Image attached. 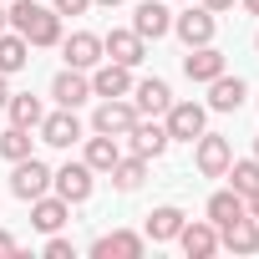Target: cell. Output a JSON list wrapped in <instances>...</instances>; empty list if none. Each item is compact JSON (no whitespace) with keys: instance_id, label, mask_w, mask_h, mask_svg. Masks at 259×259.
<instances>
[{"instance_id":"cell-1","label":"cell","mask_w":259,"mask_h":259,"mask_svg":"<svg viewBox=\"0 0 259 259\" xmlns=\"http://www.w3.org/2000/svg\"><path fill=\"white\" fill-rule=\"evenodd\" d=\"M11 31H21L31 46H61V16L36 0H11Z\"/></svg>"},{"instance_id":"cell-2","label":"cell","mask_w":259,"mask_h":259,"mask_svg":"<svg viewBox=\"0 0 259 259\" xmlns=\"http://www.w3.org/2000/svg\"><path fill=\"white\" fill-rule=\"evenodd\" d=\"M193 163H198V173L203 178H224L229 173V163H234V148H229V138L224 133H203L193 138Z\"/></svg>"},{"instance_id":"cell-3","label":"cell","mask_w":259,"mask_h":259,"mask_svg":"<svg viewBox=\"0 0 259 259\" xmlns=\"http://www.w3.org/2000/svg\"><path fill=\"white\" fill-rule=\"evenodd\" d=\"M138 122V107L133 97H102V107L92 112V133H107V138H127Z\"/></svg>"},{"instance_id":"cell-4","label":"cell","mask_w":259,"mask_h":259,"mask_svg":"<svg viewBox=\"0 0 259 259\" xmlns=\"http://www.w3.org/2000/svg\"><path fill=\"white\" fill-rule=\"evenodd\" d=\"M11 193L21 198V203H31V198H41V193H51V168L31 153V158H21L16 163V173H11Z\"/></svg>"},{"instance_id":"cell-5","label":"cell","mask_w":259,"mask_h":259,"mask_svg":"<svg viewBox=\"0 0 259 259\" xmlns=\"http://www.w3.org/2000/svg\"><path fill=\"white\" fill-rule=\"evenodd\" d=\"M163 117H168L163 127H168V138H173V143H193L203 127H208V107H198V102H173Z\"/></svg>"},{"instance_id":"cell-6","label":"cell","mask_w":259,"mask_h":259,"mask_svg":"<svg viewBox=\"0 0 259 259\" xmlns=\"http://www.w3.org/2000/svg\"><path fill=\"white\" fill-rule=\"evenodd\" d=\"M173 31H178V41H183V46H208V41H213V31H219V16L188 0V11H183V16H173Z\"/></svg>"},{"instance_id":"cell-7","label":"cell","mask_w":259,"mask_h":259,"mask_svg":"<svg viewBox=\"0 0 259 259\" xmlns=\"http://www.w3.org/2000/svg\"><path fill=\"white\" fill-rule=\"evenodd\" d=\"M51 188L66 198V203H87L92 188H97V173L87 163H66V168H51Z\"/></svg>"},{"instance_id":"cell-8","label":"cell","mask_w":259,"mask_h":259,"mask_svg":"<svg viewBox=\"0 0 259 259\" xmlns=\"http://www.w3.org/2000/svg\"><path fill=\"white\" fill-rule=\"evenodd\" d=\"M102 61L143 66V61H148V41H143L138 31H112V36H102Z\"/></svg>"},{"instance_id":"cell-9","label":"cell","mask_w":259,"mask_h":259,"mask_svg":"<svg viewBox=\"0 0 259 259\" xmlns=\"http://www.w3.org/2000/svg\"><path fill=\"white\" fill-rule=\"evenodd\" d=\"M133 107H138V117H163L168 107H173V87L163 81V76H148V81H133Z\"/></svg>"},{"instance_id":"cell-10","label":"cell","mask_w":259,"mask_h":259,"mask_svg":"<svg viewBox=\"0 0 259 259\" xmlns=\"http://www.w3.org/2000/svg\"><path fill=\"white\" fill-rule=\"evenodd\" d=\"M127 143H133V153H138V158H148V163H153V158H163V153H168V143H173V138H168V127H163V122L138 117V122H133V133H127Z\"/></svg>"},{"instance_id":"cell-11","label":"cell","mask_w":259,"mask_h":259,"mask_svg":"<svg viewBox=\"0 0 259 259\" xmlns=\"http://www.w3.org/2000/svg\"><path fill=\"white\" fill-rule=\"evenodd\" d=\"M92 259H143V234L133 229H112L92 239Z\"/></svg>"},{"instance_id":"cell-12","label":"cell","mask_w":259,"mask_h":259,"mask_svg":"<svg viewBox=\"0 0 259 259\" xmlns=\"http://www.w3.org/2000/svg\"><path fill=\"white\" fill-rule=\"evenodd\" d=\"M219 71H229V61H224V51H219L213 41H208V46H188V56H183V76H188V81H203V87H208Z\"/></svg>"},{"instance_id":"cell-13","label":"cell","mask_w":259,"mask_h":259,"mask_svg":"<svg viewBox=\"0 0 259 259\" xmlns=\"http://www.w3.org/2000/svg\"><path fill=\"white\" fill-rule=\"evenodd\" d=\"M178 244H183L188 259H208V254H219V229H213L208 219H183Z\"/></svg>"},{"instance_id":"cell-14","label":"cell","mask_w":259,"mask_h":259,"mask_svg":"<svg viewBox=\"0 0 259 259\" xmlns=\"http://www.w3.org/2000/svg\"><path fill=\"white\" fill-rule=\"evenodd\" d=\"M133 31H138L143 41H158V36L173 31V11L163 6V0H138V11H133Z\"/></svg>"},{"instance_id":"cell-15","label":"cell","mask_w":259,"mask_h":259,"mask_svg":"<svg viewBox=\"0 0 259 259\" xmlns=\"http://www.w3.org/2000/svg\"><path fill=\"white\" fill-rule=\"evenodd\" d=\"M61 56H66V66L92 71V66L102 61V36H92V31H71V36H61Z\"/></svg>"},{"instance_id":"cell-16","label":"cell","mask_w":259,"mask_h":259,"mask_svg":"<svg viewBox=\"0 0 259 259\" xmlns=\"http://www.w3.org/2000/svg\"><path fill=\"white\" fill-rule=\"evenodd\" d=\"M127 92H133V66H117V61L92 66V97H127Z\"/></svg>"},{"instance_id":"cell-17","label":"cell","mask_w":259,"mask_h":259,"mask_svg":"<svg viewBox=\"0 0 259 259\" xmlns=\"http://www.w3.org/2000/svg\"><path fill=\"white\" fill-rule=\"evenodd\" d=\"M51 97H56V107H71V112H76V107L92 97V76H87V71H76V66H66V71H56Z\"/></svg>"},{"instance_id":"cell-18","label":"cell","mask_w":259,"mask_h":259,"mask_svg":"<svg viewBox=\"0 0 259 259\" xmlns=\"http://www.w3.org/2000/svg\"><path fill=\"white\" fill-rule=\"evenodd\" d=\"M244 97H249V81H244V76L219 71V76L208 81V107H213V112H239V107H244Z\"/></svg>"},{"instance_id":"cell-19","label":"cell","mask_w":259,"mask_h":259,"mask_svg":"<svg viewBox=\"0 0 259 259\" xmlns=\"http://www.w3.org/2000/svg\"><path fill=\"white\" fill-rule=\"evenodd\" d=\"M219 249H229V254H254V249H259V219L244 213V219L224 224V229H219Z\"/></svg>"},{"instance_id":"cell-20","label":"cell","mask_w":259,"mask_h":259,"mask_svg":"<svg viewBox=\"0 0 259 259\" xmlns=\"http://www.w3.org/2000/svg\"><path fill=\"white\" fill-rule=\"evenodd\" d=\"M81 138V122H76V112L71 107H61V112H46L41 117V143H51V148H71Z\"/></svg>"},{"instance_id":"cell-21","label":"cell","mask_w":259,"mask_h":259,"mask_svg":"<svg viewBox=\"0 0 259 259\" xmlns=\"http://www.w3.org/2000/svg\"><path fill=\"white\" fill-rule=\"evenodd\" d=\"M66 219H71V203H66L61 193H56V198H51V193L31 198V224H36L41 234H56V229H61Z\"/></svg>"},{"instance_id":"cell-22","label":"cell","mask_w":259,"mask_h":259,"mask_svg":"<svg viewBox=\"0 0 259 259\" xmlns=\"http://www.w3.org/2000/svg\"><path fill=\"white\" fill-rule=\"evenodd\" d=\"M183 219H188V213H183L178 203H163V208H153V213H148V224H143V234H148L153 244H168V239H178V229H183Z\"/></svg>"},{"instance_id":"cell-23","label":"cell","mask_w":259,"mask_h":259,"mask_svg":"<svg viewBox=\"0 0 259 259\" xmlns=\"http://www.w3.org/2000/svg\"><path fill=\"white\" fill-rule=\"evenodd\" d=\"M31 66V41L21 31H0V76H16Z\"/></svg>"},{"instance_id":"cell-24","label":"cell","mask_w":259,"mask_h":259,"mask_svg":"<svg viewBox=\"0 0 259 259\" xmlns=\"http://www.w3.org/2000/svg\"><path fill=\"white\" fill-rule=\"evenodd\" d=\"M203 213H208V224H213V229H224V224L244 219V213H249V203H244V193H234V188H219V193L208 198V208H203Z\"/></svg>"},{"instance_id":"cell-25","label":"cell","mask_w":259,"mask_h":259,"mask_svg":"<svg viewBox=\"0 0 259 259\" xmlns=\"http://www.w3.org/2000/svg\"><path fill=\"white\" fill-rule=\"evenodd\" d=\"M107 178H112L117 193H138V188L148 183V158H138V153H133V158H117Z\"/></svg>"},{"instance_id":"cell-26","label":"cell","mask_w":259,"mask_h":259,"mask_svg":"<svg viewBox=\"0 0 259 259\" xmlns=\"http://www.w3.org/2000/svg\"><path fill=\"white\" fill-rule=\"evenodd\" d=\"M122 158V148H117V138H107V133H97V138H87V168L92 173H112V163Z\"/></svg>"},{"instance_id":"cell-27","label":"cell","mask_w":259,"mask_h":259,"mask_svg":"<svg viewBox=\"0 0 259 259\" xmlns=\"http://www.w3.org/2000/svg\"><path fill=\"white\" fill-rule=\"evenodd\" d=\"M6 112H11V122H16V127H41V117H46L41 97H31V92H11Z\"/></svg>"},{"instance_id":"cell-28","label":"cell","mask_w":259,"mask_h":259,"mask_svg":"<svg viewBox=\"0 0 259 259\" xmlns=\"http://www.w3.org/2000/svg\"><path fill=\"white\" fill-rule=\"evenodd\" d=\"M224 178H229V188H234V193H244V198H249V193H259V158H234Z\"/></svg>"},{"instance_id":"cell-29","label":"cell","mask_w":259,"mask_h":259,"mask_svg":"<svg viewBox=\"0 0 259 259\" xmlns=\"http://www.w3.org/2000/svg\"><path fill=\"white\" fill-rule=\"evenodd\" d=\"M0 158L6 163H21V158H31V127H6V133H0Z\"/></svg>"},{"instance_id":"cell-30","label":"cell","mask_w":259,"mask_h":259,"mask_svg":"<svg viewBox=\"0 0 259 259\" xmlns=\"http://www.w3.org/2000/svg\"><path fill=\"white\" fill-rule=\"evenodd\" d=\"M46 259H76V249H71V239H61V234H51V239H46Z\"/></svg>"},{"instance_id":"cell-31","label":"cell","mask_w":259,"mask_h":259,"mask_svg":"<svg viewBox=\"0 0 259 259\" xmlns=\"http://www.w3.org/2000/svg\"><path fill=\"white\" fill-rule=\"evenodd\" d=\"M51 11H56V16H87L92 0H51Z\"/></svg>"},{"instance_id":"cell-32","label":"cell","mask_w":259,"mask_h":259,"mask_svg":"<svg viewBox=\"0 0 259 259\" xmlns=\"http://www.w3.org/2000/svg\"><path fill=\"white\" fill-rule=\"evenodd\" d=\"M203 11H213V16H224V11H234V0H198Z\"/></svg>"},{"instance_id":"cell-33","label":"cell","mask_w":259,"mask_h":259,"mask_svg":"<svg viewBox=\"0 0 259 259\" xmlns=\"http://www.w3.org/2000/svg\"><path fill=\"white\" fill-rule=\"evenodd\" d=\"M0 254H21V244H16V234H6V229H0Z\"/></svg>"},{"instance_id":"cell-34","label":"cell","mask_w":259,"mask_h":259,"mask_svg":"<svg viewBox=\"0 0 259 259\" xmlns=\"http://www.w3.org/2000/svg\"><path fill=\"white\" fill-rule=\"evenodd\" d=\"M6 102H11V76H0V112H6Z\"/></svg>"},{"instance_id":"cell-35","label":"cell","mask_w":259,"mask_h":259,"mask_svg":"<svg viewBox=\"0 0 259 259\" xmlns=\"http://www.w3.org/2000/svg\"><path fill=\"white\" fill-rule=\"evenodd\" d=\"M92 6H102V11H117V6H122V0H92Z\"/></svg>"},{"instance_id":"cell-36","label":"cell","mask_w":259,"mask_h":259,"mask_svg":"<svg viewBox=\"0 0 259 259\" xmlns=\"http://www.w3.org/2000/svg\"><path fill=\"white\" fill-rule=\"evenodd\" d=\"M0 31H11V11L6 6H0Z\"/></svg>"},{"instance_id":"cell-37","label":"cell","mask_w":259,"mask_h":259,"mask_svg":"<svg viewBox=\"0 0 259 259\" xmlns=\"http://www.w3.org/2000/svg\"><path fill=\"white\" fill-rule=\"evenodd\" d=\"M239 6H244V11H249V16H259V0H239Z\"/></svg>"},{"instance_id":"cell-38","label":"cell","mask_w":259,"mask_h":259,"mask_svg":"<svg viewBox=\"0 0 259 259\" xmlns=\"http://www.w3.org/2000/svg\"><path fill=\"white\" fill-rule=\"evenodd\" d=\"M254 158H259V133H254Z\"/></svg>"},{"instance_id":"cell-39","label":"cell","mask_w":259,"mask_h":259,"mask_svg":"<svg viewBox=\"0 0 259 259\" xmlns=\"http://www.w3.org/2000/svg\"><path fill=\"white\" fill-rule=\"evenodd\" d=\"M254 51H259V36H254Z\"/></svg>"},{"instance_id":"cell-40","label":"cell","mask_w":259,"mask_h":259,"mask_svg":"<svg viewBox=\"0 0 259 259\" xmlns=\"http://www.w3.org/2000/svg\"><path fill=\"white\" fill-rule=\"evenodd\" d=\"M0 6H11V0H0Z\"/></svg>"}]
</instances>
